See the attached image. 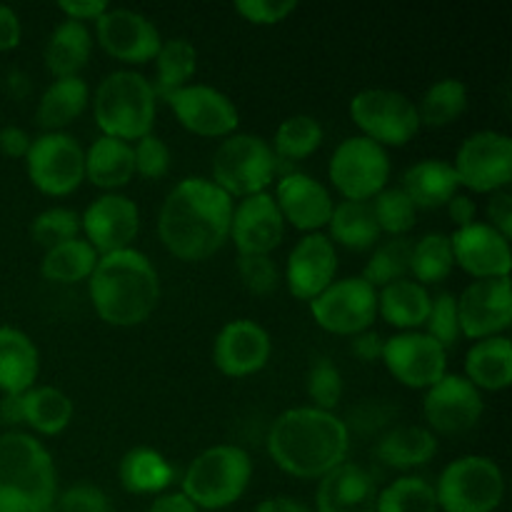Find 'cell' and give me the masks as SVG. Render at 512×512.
Masks as SVG:
<instances>
[{
	"label": "cell",
	"instance_id": "60",
	"mask_svg": "<svg viewBox=\"0 0 512 512\" xmlns=\"http://www.w3.org/2000/svg\"><path fill=\"white\" fill-rule=\"evenodd\" d=\"M0 420L5 425L23 423V395H3V400H0Z\"/></svg>",
	"mask_w": 512,
	"mask_h": 512
},
{
	"label": "cell",
	"instance_id": "50",
	"mask_svg": "<svg viewBox=\"0 0 512 512\" xmlns=\"http://www.w3.org/2000/svg\"><path fill=\"white\" fill-rule=\"evenodd\" d=\"M53 512H113V503L98 485L78 483L58 493Z\"/></svg>",
	"mask_w": 512,
	"mask_h": 512
},
{
	"label": "cell",
	"instance_id": "29",
	"mask_svg": "<svg viewBox=\"0 0 512 512\" xmlns=\"http://www.w3.org/2000/svg\"><path fill=\"white\" fill-rule=\"evenodd\" d=\"M90 53H93V33H90L88 25L63 20L60 25H55L53 33L48 35V43H45V70L55 80L78 78L80 70L88 65Z\"/></svg>",
	"mask_w": 512,
	"mask_h": 512
},
{
	"label": "cell",
	"instance_id": "26",
	"mask_svg": "<svg viewBox=\"0 0 512 512\" xmlns=\"http://www.w3.org/2000/svg\"><path fill=\"white\" fill-rule=\"evenodd\" d=\"M40 373V353L28 333L0 325V393L25 395L35 388Z\"/></svg>",
	"mask_w": 512,
	"mask_h": 512
},
{
	"label": "cell",
	"instance_id": "9",
	"mask_svg": "<svg viewBox=\"0 0 512 512\" xmlns=\"http://www.w3.org/2000/svg\"><path fill=\"white\" fill-rule=\"evenodd\" d=\"M350 118L360 135L388 148H403L420 133L415 100L393 88H365L350 100Z\"/></svg>",
	"mask_w": 512,
	"mask_h": 512
},
{
	"label": "cell",
	"instance_id": "53",
	"mask_svg": "<svg viewBox=\"0 0 512 512\" xmlns=\"http://www.w3.org/2000/svg\"><path fill=\"white\" fill-rule=\"evenodd\" d=\"M385 338L378 330H363V333L350 338V353L360 360V363H380L383 360Z\"/></svg>",
	"mask_w": 512,
	"mask_h": 512
},
{
	"label": "cell",
	"instance_id": "57",
	"mask_svg": "<svg viewBox=\"0 0 512 512\" xmlns=\"http://www.w3.org/2000/svg\"><path fill=\"white\" fill-rule=\"evenodd\" d=\"M145 512H200V510L195 508V505L190 503L180 490H168V493L163 495H155L153 503L148 505V510Z\"/></svg>",
	"mask_w": 512,
	"mask_h": 512
},
{
	"label": "cell",
	"instance_id": "56",
	"mask_svg": "<svg viewBox=\"0 0 512 512\" xmlns=\"http://www.w3.org/2000/svg\"><path fill=\"white\" fill-rule=\"evenodd\" d=\"M20 38H23V25H20L18 13L0 3V53L18 48Z\"/></svg>",
	"mask_w": 512,
	"mask_h": 512
},
{
	"label": "cell",
	"instance_id": "3",
	"mask_svg": "<svg viewBox=\"0 0 512 512\" xmlns=\"http://www.w3.org/2000/svg\"><path fill=\"white\" fill-rule=\"evenodd\" d=\"M88 293L93 310L105 325L135 328L158 308V270L148 255L135 248L100 255L88 278Z\"/></svg>",
	"mask_w": 512,
	"mask_h": 512
},
{
	"label": "cell",
	"instance_id": "1",
	"mask_svg": "<svg viewBox=\"0 0 512 512\" xmlns=\"http://www.w3.org/2000/svg\"><path fill=\"white\" fill-rule=\"evenodd\" d=\"M233 198L210 178H185L165 198L158 235L165 250L183 263H203L230 240Z\"/></svg>",
	"mask_w": 512,
	"mask_h": 512
},
{
	"label": "cell",
	"instance_id": "41",
	"mask_svg": "<svg viewBox=\"0 0 512 512\" xmlns=\"http://www.w3.org/2000/svg\"><path fill=\"white\" fill-rule=\"evenodd\" d=\"M453 268L455 258L450 235L428 233L420 240H415L413 250H410V275H413L415 283H420L423 288L440 285L443 280H448Z\"/></svg>",
	"mask_w": 512,
	"mask_h": 512
},
{
	"label": "cell",
	"instance_id": "46",
	"mask_svg": "<svg viewBox=\"0 0 512 512\" xmlns=\"http://www.w3.org/2000/svg\"><path fill=\"white\" fill-rule=\"evenodd\" d=\"M30 238L43 250L80 238V213L73 208H48L30 225Z\"/></svg>",
	"mask_w": 512,
	"mask_h": 512
},
{
	"label": "cell",
	"instance_id": "34",
	"mask_svg": "<svg viewBox=\"0 0 512 512\" xmlns=\"http://www.w3.org/2000/svg\"><path fill=\"white\" fill-rule=\"evenodd\" d=\"M118 478L133 495H163L173 485L175 468L160 450L140 445L120 458Z\"/></svg>",
	"mask_w": 512,
	"mask_h": 512
},
{
	"label": "cell",
	"instance_id": "17",
	"mask_svg": "<svg viewBox=\"0 0 512 512\" xmlns=\"http://www.w3.org/2000/svg\"><path fill=\"white\" fill-rule=\"evenodd\" d=\"M178 123L200 138H228L238 130L240 113L233 100L213 85L190 83L165 98Z\"/></svg>",
	"mask_w": 512,
	"mask_h": 512
},
{
	"label": "cell",
	"instance_id": "18",
	"mask_svg": "<svg viewBox=\"0 0 512 512\" xmlns=\"http://www.w3.org/2000/svg\"><path fill=\"white\" fill-rule=\"evenodd\" d=\"M80 233L98 255L133 248L140 233V208L123 193H103L80 215Z\"/></svg>",
	"mask_w": 512,
	"mask_h": 512
},
{
	"label": "cell",
	"instance_id": "19",
	"mask_svg": "<svg viewBox=\"0 0 512 512\" xmlns=\"http://www.w3.org/2000/svg\"><path fill=\"white\" fill-rule=\"evenodd\" d=\"M460 335L468 340H485L505 335L512 325L510 278L473 280L458 295Z\"/></svg>",
	"mask_w": 512,
	"mask_h": 512
},
{
	"label": "cell",
	"instance_id": "38",
	"mask_svg": "<svg viewBox=\"0 0 512 512\" xmlns=\"http://www.w3.org/2000/svg\"><path fill=\"white\" fill-rule=\"evenodd\" d=\"M325 140V130L315 115L298 113L285 118L273 135V148L278 163H300L320 150Z\"/></svg>",
	"mask_w": 512,
	"mask_h": 512
},
{
	"label": "cell",
	"instance_id": "23",
	"mask_svg": "<svg viewBox=\"0 0 512 512\" xmlns=\"http://www.w3.org/2000/svg\"><path fill=\"white\" fill-rule=\"evenodd\" d=\"M273 200L285 225H293L303 235L320 233L323 228H328V220L335 208L328 185L308 173L283 175L275 183Z\"/></svg>",
	"mask_w": 512,
	"mask_h": 512
},
{
	"label": "cell",
	"instance_id": "44",
	"mask_svg": "<svg viewBox=\"0 0 512 512\" xmlns=\"http://www.w3.org/2000/svg\"><path fill=\"white\" fill-rule=\"evenodd\" d=\"M370 208H373L380 233L388 235V238H408V233L418 223V208L403 193V188H390L388 185L370 200Z\"/></svg>",
	"mask_w": 512,
	"mask_h": 512
},
{
	"label": "cell",
	"instance_id": "49",
	"mask_svg": "<svg viewBox=\"0 0 512 512\" xmlns=\"http://www.w3.org/2000/svg\"><path fill=\"white\" fill-rule=\"evenodd\" d=\"M238 275L253 295H270L280 285V268L273 255H238Z\"/></svg>",
	"mask_w": 512,
	"mask_h": 512
},
{
	"label": "cell",
	"instance_id": "59",
	"mask_svg": "<svg viewBox=\"0 0 512 512\" xmlns=\"http://www.w3.org/2000/svg\"><path fill=\"white\" fill-rule=\"evenodd\" d=\"M255 512H313V508L290 495H275V498L260 500Z\"/></svg>",
	"mask_w": 512,
	"mask_h": 512
},
{
	"label": "cell",
	"instance_id": "14",
	"mask_svg": "<svg viewBox=\"0 0 512 512\" xmlns=\"http://www.w3.org/2000/svg\"><path fill=\"white\" fill-rule=\"evenodd\" d=\"M485 413L483 393L465 375L448 373L425 390V428L438 435H465L480 423Z\"/></svg>",
	"mask_w": 512,
	"mask_h": 512
},
{
	"label": "cell",
	"instance_id": "51",
	"mask_svg": "<svg viewBox=\"0 0 512 512\" xmlns=\"http://www.w3.org/2000/svg\"><path fill=\"white\" fill-rule=\"evenodd\" d=\"M295 0H238L235 13L253 25H278L295 13Z\"/></svg>",
	"mask_w": 512,
	"mask_h": 512
},
{
	"label": "cell",
	"instance_id": "32",
	"mask_svg": "<svg viewBox=\"0 0 512 512\" xmlns=\"http://www.w3.org/2000/svg\"><path fill=\"white\" fill-rule=\"evenodd\" d=\"M465 378L483 393H500L512 385V343L508 335L475 340L465 355Z\"/></svg>",
	"mask_w": 512,
	"mask_h": 512
},
{
	"label": "cell",
	"instance_id": "40",
	"mask_svg": "<svg viewBox=\"0 0 512 512\" xmlns=\"http://www.w3.org/2000/svg\"><path fill=\"white\" fill-rule=\"evenodd\" d=\"M198 70V50L185 38L163 40L155 55V83L153 90L158 98H168L175 90L185 88Z\"/></svg>",
	"mask_w": 512,
	"mask_h": 512
},
{
	"label": "cell",
	"instance_id": "10",
	"mask_svg": "<svg viewBox=\"0 0 512 512\" xmlns=\"http://www.w3.org/2000/svg\"><path fill=\"white\" fill-rule=\"evenodd\" d=\"M390 170V155L383 145L353 135L333 150L328 178L343 200L370 203L380 190L388 188Z\"/></svg>",
	"mask_w": 512,
	"mask_h": 512
},
{
	"label": "cell",
	"instance_id": "25",
	"mask_svg": "<svg viewBox=\"0 0 512 512\" xmlns=\"http://www.w3.org/2000/svg\"><path fill=\"white\" fill-rule=\"evenodd\" d=\"M378 483L363 465L345 460L318 480L315 512H375Z\"/></svg>",
	"mask_w": 512,
	"mask_h": 512
},
{
	"label": "cell",
	"instance_id": "36",
	"mask_svg": "<svg viewBox=\"0 0 512 512\" xmlns=\"http://www.w3.org/2000/svg\"><path fill=\"white\" fill-rule=\"evenodd\" d=\"M73 400L53 385H35L23 395V423L43 438H55L73 423Z\"/></svg>",
	"mask_w": 512,
	"mask_h": 512
},
{
	"label": "cell",
	"instance_id": "45",
	"mask_svg": "<svg viewBox=\"0 0 512 512\" xmlns=\"http://www.w3.org/2000/svg\"><path fill=\"white\" fill-rule=\"evenodd\" d=\"M305 390H308L310 405L318 410L333 413L343 400V373L330 358H315L305 375Z\"/></svg>",
	"mask_w": 512,
	"mask_h": 512
},
{
	"label": "cell",
	"instance_id": "33",
	"mask_svg": "<svg viewBox=\"0 0 512 512\" xmlns=\"http://www.w3.org/2000/svg\"><path fill=\"white\" fill-rule=\"evenodd\" d=\"M438 455V438L423 425H398L375 445V458L395 470H415Z\"/></svg>",
	"mask_w": 512,
	"mask_h": 512
},
{
	"label": "cell",
	"instance_id": "28",
	"mask_svg": "<svg viewBox=\"0 0 512 512\" xmlns=\"http://www.w3.org/2000/svg\"><path fill=\"white\" fill-rule=\"evenodd\" d=\"M403 193L418 210L445 208L460 193L458 175L448 160L425 158L403 173Z\"/></svg>",
	"mask_w": 512,
	"mask_h": 512
},
{
	"label": "cell",
	"instance_id": "35",
	"mask_svg": "<svg viewBox=\"0 0 512 512\" xmlns=\"http://www.w3.org/2000/svg\"><path fill=\"white\" fill-rule=\"evenodd\" d=\"M328 238L333 240V245H343V248L355 250V253H365V250H373L380 243L383 233L375 223L370 203L340 200V203H335L333 215L328 220Z\"/></svg>",
	"mask_w": 512,
	"mask_h": 512
},
{
	"label": "cell",
	"instance_id": "48",
	"mask_svg": "<svg viewBox=\"0 0 512 512\" xmlns=\"http://www.w3.org/2000/svg\"><path fill=\"white\" fill-rule=\"evenodd\" d=\"M133 158H135V175L145 180H163L170 170V153L168 143L158 138L155 133L145 135V138L133 143Z\"/></svg>",
	"mask_w": 512,
	"mask_h": 512
},
{
	"label": "cell",
	"instance_id": "47",
	"mask_svg": "<svg viewBox=\"0 0 512 512\" xmlns=\"http://www.w3.org/2000/svg\"><path fill=\"white\" fill-rule=\"evenodd\" d=\"M425 333L435 340V343L443 345L445 350L455 348L460 343V320H458V295L443 293L433 295L430 300V313L425 320Z\"/></svg>",
	"mask_w": 512,
	"mask_h": 512
},
{
	"label": "cell",
	"instance_id": "8",
	"mask_svg": "<svg viewBox=\"0 0 512 512\" xmlns=\"http://www.w3.org/2000/svg\"><path fill=\"white\" fill-rule=\"evenodd\" d=\"M440 512H495L505 498L503 468L488 455H463L438 475Z\"/></svg>",
	"mask_w": 512,
	"mask_h": 512
},
{
	"label": "cell",
	"instance_id": "6",
	"mask_svg": "<svg viewBox=\"0 0 512 512\" xmlns=\"http://www.w3.org/2000/svg\"><path fill=\"white\" fill-rule=\"evenodd\" d=\"M253 480V460L240 445H213L195 455L180 480V493L198 510H225L238 503Z\"/></svg>",
	"mask_w": 512,
	"mask_h": 512
},
{
	"label": "cell",
	"instance_id": "21",
	"mask_svg": "<svg viewBox=\"0 0 512 512\" xmlns=\"http://www.w3.org/2000/svg\"><path fill=\"white\" fill-rule=\"evenodd\" d=\"M338 275V248L325 233H308L293 245L285 263V285L293 298L310 300L318 298Z\"/></svg>",
	"mask_w": 512,
	"mask_h": 512
},
{
	"label": "cell",
	"instance_id": "54",
	"mask_svg": "<svg viewBox=\"0 0 512 512\" xmlns=\"http://www.w3.org/2000/svg\"><path fill=\"white\" fill-rule=\"evenodd\" d=\"M110 5L105 0H60L58 10L65 15V20H75V23H85L98 20L100 15L108 10Z\"/></svg>",
	"mask_w": 512,
	"mask_h": 512
},
{
	"label": "cell",
	"instance_id": "11",
	"mask_svg": "<svg viewBox=\"0 0 512 512\" xmlns=\"http://www.w3.org/2000/svg\"><path fill=\"white\" fill-rule=\"evenodd\" d=\"M25 170L40 193L65 198L83 185L85 148L68 133H43L30 143Z\"/></svg>",
	"mask_w": 512,
	"mask_h": 512
},
{
	"label": "cell",
	"instance_id": "58",
	"mask_svg": "<svg viewBox=\"0 0 512 512\" xmlns=\"http://www.w3.org/2000/svg\"><path fill=\"white\" fill-rule=\"evenodd\" d=\"M448 215L450 220H453L458 228H465V225H473L475 223V215H478V205H475V200L470 198V195H463L458 193L453 200H450L448 205Z\"/></svg>",
	"mask_w": 512,
	"mask_h": 512
},
{
	"label": "cell",
	"instance_id": "39",
	"mask_svg": "<svg viewBox=\"0 0 512 512\" xmlns=\"http://www.w3.org/2000/svg\"><path fill=\"white\" fill-rule=\"evenodd\" d=\"M420 128H445L468 110V85L458 78H443L430 85L415 103Z\"/></svg>",
	"mask_w": 512,
	"mask_h": 512
},
{
	"label": "cell",
	"instance_id": "13",
	"mask_svg": "<svg viewBox=\"0 0 512 512\" xmlns=\"http://www.w3.org/2000/svg\"><path fill=\"white\" fill-rule=\"evenodd\" d=\"M460 188L478 195L505 190L512 183V140L500 130H478L460 143L453 163Z\"/></svg>",
	"mask_w": 512,
	"mask_h": 512
},
{
	"label": "cell",
	"instance_id": "2",
	"mask_svg": "<svg viewBox=\"0 0 512 512\" xmlns=\"http://www.w3.org/2000/svg\"><path fill=\"white\" fill-rule=\"evenodd\" d=\"M268 455L285 475L320 480L350 453V428L343 418L313 405L280 413L268 433Z\"/></svg>",
	"mask_w": 512,
	"mask_h": 512
},
{
	"label": "cell",
	"instance_id": "55",
	"mask_svg": "<svg viewBox=\"0 0 512 512\" xmlns=\"http://www.w3.org/2000/svg\"><path fill=\"white\" fill-rule=\"evenodd\" d=\"M30 143H33V138L28 135V130L18 128V125H5V128L0 130V153H3L5 158L25 160Z\"/></svg>",
	"mask_w": 512,
	"mask_h": 512
},
{
	"label": "cell",
	"instance_id": "24",
	"mask_svg": "<svg viewBox=\"0 0 512 512\" xmlns=\"http://www.w3.org/2000/svg\"><path fill=\"white\" fill-rule=\"evenodd\" d=\"M450 245H453L455 265H460L470 278H510V240L490 228L488 223L475 220L473 225L458 228L450 235Z\"/></svg>",
	"mask_w": 512,
	"mask_h": 512
},
{
	"label": "cell",
	"instance_id": "16",
	"mask_svg": "<svg viewBox=\"0 0 512 512\" xmlns=\"http://www.w3.org/2000/svg\"><path fill=\"white\" fill-rule=\"evenodd\" d=\"M98 45L113 60L125 65H145L155 60L163 38L148 15L130 8H108L95 20Z\"/></svg>",
	"mask_w": 512,
	"mask_h": 512
},
{
	"label": "cell",
	"instance_id": "27",
	"mask_svg": "<svg viewBox=\"0 0 512 512\" xmlns=\"http://www.w3.org/2000/svg\"><path fill=\"white\" fill-rule=\"evenodd\" d=\"M133 175V145L125 143V140L98 135L85 148V180L103 193H118L133 180Z\"/></svg>",
	"mask_w": 512,
	"mask_h": 512
},
{
	"label": "cell",
	"instance_id": "31",
	"mask_svg": "<svg viewBox=\"0 0 512 512\" xmlns=\"http://www.w3.org/2000/svg\"><path fill=\"white\" fill-rule=\"evenodd\" d=\"M430 300H433L430 290L415 283L413 278L395 280L378 290V315L400 333H413L425 328Z\"/></svg>",
	"mask_w": 512,
	"mask_h": 512
},
{
	"label": "cell",
	"instance_id": "12",
	"mask_svg": "<svg viewBox=\"0 0 512 512\" xmlns=\"http://www.w3.org/2000/svg\"><path fill=\"white\" fill-rule=\"evenodd\" d=\"M310 315L325 333L353 338L373 328L378 318V290L360 275L335 278L318 298L310 300Z\"/></svg>",
	"mask_w": 512,
	"mask_h": 512
},
{
	"label": "cell",
	"instance_id": "37",
	"mask_svg": "<svg viewBox=\"0 0 512 512\" xmlns=\"http://www.w3.org/2000/svg\"><path fill=\"white\" fill-rule=\"evenodd\" d=\"M98 258L100 255L90 248L88 240H68V243L45 250L43 260H40V275H43L48 283L58 285L88 283L95 265H98Z\"/></svg>",
	"mask_w": 512,
	"mask_h": 512
},
{
	"label": "cell",
	"instance_id": "42",
	"mask_svg": "<svg viewBox=\"0 0 512 512\" xmlns=\"http://www.w3.org/2000/svg\"><path fill=\"white\" fill-rule=\"evenodd\" d=\"M410 250H413V240L408 238H388L380 240L365 263L363 275L360 278L365 283L373 285L375 290L385 288V285L403 280L410 275Z\"/></svg>",
	"mask_w": 512,
	"mask_h": 512
},
{
	"label": "cell",
	"instance_id": "4",
	"mask_svg": "<svg viewBox=\"0 0 512 512\" xmlns=\"http://www.w3.org/2000/svg\"><path fill=\"white\" fill-rule=\"evenodd\" d=\"M58 493L50 450L28 433H0V512H53Z\"/></svg>",
	"mask_w": 512,
	"mask_h": 512
},
{
	"label": "cell",
	"instance_id": "43",
	"mask_svg": "<svg viewBox=\"0 0 512 512\" xmlns=\"http://www.w3.org/2000/svg\"><path fill=\"white\" fill-rule=\"evenodd\" d=\"M375 512H440L433 483L420 475H400L378 493Z\"/></svg>",
	"mask_w": 512,
	"mask_h": 512
},
{
	"label": "cell",
	"instance_id": "5",
	"mask_svg": "<svg viewBox=\"0 0 512 512\" xmlns=\"http://www.w3.org/2000/svg\"><path fill=\"white\" fill-rule=\"evenodd\" d=\"M155 115H158V95L153 83L135 70H115L105 75L93 95V118L100 135L135 140L153 133Z\"/></svg>",
	"mask_w": 512,
	"mask_h": 512
},
{
	"label": "cell",
	"instance_id": "22",
	"mask_svg": "<svg viewBox=\"0 0 512 512\" xmlns=\"http://www.w3.org/2000/svg\"><path fill=\"white\" fill-rule=\"evenodd\" d=\"M285 238V220L273 193H258L238 200L230 220V240L238 255H273Z\"/></svg>",
	"mask_w": 512,
	"mask_h": 512
},
{
	"label": "cell",
	"instance_id": "30",
	"mask_svg": "<svg viewBox=\"0 0 512 512\" xmlns=\"http://www.w3.org/2000/svg\"><path fill=\"white\" fill-rule=\"evenodd\" d=\"M90 105V88L83 78H58L43 90L35 118L43 133H65Z\"/></svg>",
	"mask_w": 512,
	"mask_h": 512
},
{
	"label": "cell",
	"instance_id": "15",
	"mask_svg": "<svg viewBox=\"0 0 512 512\" xmlns=\"http://www.w3.org/2000/svg\"><path fill=\"white\" fill-rule=\"evenodd\" d=\"M380 363L405 388L428 390L448 375V350L428 333L413 330L385 338Z\"/></svg>",
	"mask_w": 512,
	"mask_h": 512
},
{
	"label": "cell",
	"instance_id": "52",
	"mask_svg": "<svg viewBox=\"0 0 512 512\" xmlns=\"http://www.w3.org/2000/svg\"><path fill=\"white\" fill-rule=\"evenodd\" d=\"M485 215H488V225L498 230L503 238H512V195L510 190H495L488 195L485 203Z\"/></svg>",
	"mask_w": 512,
	"mask_h": 512
},
{
	"label": "cell",
	"instance_id": "20",
	"mask_svg": "<svg viewBox=\"0 0 512 512\" xmlns=\"http://www.w3.org/2000/svg\"><path fill=\"white\" fill-rule=\"evenodd\" d=\"M273 340L260 323L248 318L230 320L220 328L213 343V363L225 378H250L268 365Z\"/></svg>",
	"mask_w": 512,
	"mask_h": 512
},
{
	"label": "cell",
	"instance_id": "7",
	"mask_svg": "<svg viewBox=\"0 0 512 512\" xmlns=\"http://www.w3.org/2000/svg\"><path fill=\"white\" fill-rule=\"evenodd\" d=\"M278 158L265 138L253 133H233L218 145L210 163L213 183L230 198H250L268 193L278 175Z\"/></svg>",
	"mask_w": 512,
	"mask_h": 512
}]
</instances>
